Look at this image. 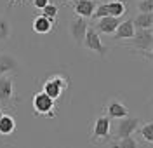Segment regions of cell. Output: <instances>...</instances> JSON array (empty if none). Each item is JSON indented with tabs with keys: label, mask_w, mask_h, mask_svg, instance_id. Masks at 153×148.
<instances>
[{
	"label": "cell",
	"mask_w": 153,
	"mask_h": 148,
	"mask_svg": "<svg viewBox=\"0 0 153 148\" xmlns=\"http://www.w3.org/2000/svg\"><path fill=\"white\" fill-rule=\"evenodd\" d=\"M31 106L37 117H56V99H52L49 94H45L44 91L37 92L33 99H31Z\"/></svg>",
	"instance_id": "1"
},
{
	"label": "cell",
	"mask_w": 153,
	"mask_h": 148,
	"mask_svg": "<svg viewBox=\"0 0 153 148\" xmlns=\"http://www.w3.org/2000/svg\"><path fill=\"white\" fill-rule=\"evenodd\" d=\"M68 86H70V82H68V79H65L63 75H52V77H49L44 84H42V91L45 92V94H49L52 99H59L61 98V94H63V91H66Z\"/></svg>",
	"instance_id": "2"
},
{
	"label": "cell",
	"mask_w": 153,
	"mask_h": 148,
	"mask_svg": "<svg viewBox=\"0 0 153 148\" xmlns=\"http://www.w3.org/2000/svg\"><path fill=\"white\" fill-rule=\"evenodd\" d=\"M117 126H115V138L122 139L127 136H132L134 132L139 129L141 126V120L137 117H131V115H125L122 118H117Z\"/></svg>",
	"instance_id": "3"
},
{
	"label": "cell",
	"mask_w": 153,
	"mask_h": 148,
	"mask_svg": "<svg viewBox=\"0 0 153 148\" xmlns=\"http://www.w3.org/2000/svg\"><path fill=\"white\" fill-rule=\"evenodd\" d=\"M110 134H111V118L108 115H99V117L94 120V126H92V141H108L110 139Z\"/></svg>",
	"instance_id": "4"
},
{
	"label": "cell",
	"mask_w": 153,
	"mask_h": 148,
	"mask_svg": "<svg viewBox=\"0 0 153 148\" xmlns=\"http://www.w3.org/2000/svg\"><path fill=\"white\" fill-rule=\"evenodd\" d=\"M131 45L139 52H146L153 47V30L152 28H136V33L131 39Z\"/></svg>",
	"instance_id": "5"
},
{
	"label": "cell",
	"mask_w": 153,
	"mask_h": 148,
	"mask_svg": "<svg viewBox=\"0 0 153 148\" xmlns=\"http://www.w3.org/2000/svg\"><path fill=\"white\" fill-rule=\"evenodd\" d=\"M87 28H89V21H87V18L75 16V18L70 19L68 30H70V35H71V39L75 40L76 45H84V39H85Z\"/></svg>",
	"instance_id": "6"
},
{
	"label": "cell",
	"mask_w": 153,
	"mask_h": 148,
	"mask_svg": "<svg viewBox=\"0 0 153 148\" xmlns=\"http://www.w3.org/2000/svg\"><path fill=\"white\" fill-rule=\"evenodd\" d=\"M84 45H85L87 49L94 51L99 54V58H105L106 52H108V47H106L105 44L101 42V37H99V31L94 28V26H91L89 25V28L85 31V39H84Z\"/></svg>",
	"instance_id": "7"
},
{
	"label": "cell",
	"mask_w": 153,
	"mask_h": 148,
	"mask_svg": "<svg viewBox=\"0 0 153 148\" xmlns=\"http://www.w3.org/2000/svg\"><path fill=\"white\" fill-rule=\"evenodd\" d=\"M14 99V79L12 75H2L0 77V103L7 105Z\"/></svg>",
	"instance_id": "8"
},
{
	"label": "cell",
	"mask_w": 153,
	"mask_h": 148,
	"mask_svg": "<svg viewBox=\"0 0 153 148\" xmlns=\"http://www.w3.org/2000/svg\"><path fill=\"white\" fill-rule=\"evenodd\" d=\"M105 113L110 118H122V117H125V115H129V108L125 106L120 99L111 98L108 103H106Z\"/></svg>",
	"instance_id": "9"
},
{
	"label": "cell",
	"mask_w": 153,
	"mask_h": 148,
	"mask_svg": "<svg viewBox=\"0 0 153 148\" xmlns=\"http://www.w3.org/2000/svg\"><path fill=\"white\" fill-rule=\"evenodd\" d=\"M120 23V18H115V16H105V18H99L96 19V30L103 35H113L117 26Z\"/></svg>",
	"instance_id": "10"
},
{
	"label": "cell",
	"mask_w": 153,
	"mask_h": 148,
	"mask_svg": "<svg viewBox=\"0 0 153 148\" xmlns=\"http://www.w3.org/2000/svg\"><path fill=\"white\" fill-rule=\"evenodd\" d=\"M96 5H97V2L96 0H75V4H73V12H75L76 16H82V18H92V14H94L96 10Z\"/></svg>",
	"instance_id": "11"
},
{
	"label": "cell",
	"mask_w": 153,
	"mask_h": 148,
	"mask_svg": "<svg viewBox=\"0 0 153 148\" xmlns=\"http://www.w3.org/2000/svg\"><path fill=\"white\" fill-rule=\"evenodd\" d=\"M134 33H136V26H134L132 19L120 21L113 33V39L115 40H131L134 37Z\"/></svg>",
	"instance_id": "12"
},
{
	"label": "cell",
	"mask_w": 153,
	"mask_h": 148,
	"mask_svg": "<svg viewBox=\"0 0 153 148\" xmlns=\"http://www.w3.org/2000/svg\"><path fill=\"white\" fill-rule=\"evenodd\" d=\"M54 23L56 19H51L47 16H44V14H38L37 18L33 19V25H31V28L35 33H40V35H44V33H49L52 26H54Z\"/></svg>",
	"instance_id": "13"
},
{
	"label": "cell",
	"mask_w": 153,
	"mask_h": 148,
	"mask_svg": "<svg viewBox=\"0 0 153 148\" xmlns=\"http://www.w3.org/2000/svg\"><path fill=\"white\" fill-rule=\"evenodd\" d=\"M18 70V61L16 58H12L7 52H2L0 54V77L9 73V71H16Z\"/></svg>",
	"instance_id": "14"
},
{
	"label": "cell",
	"mask_w": 153,
	"mask_h": 148,
	"mask_svg": "<svg viewBox=\"0 0 153 148\" xmlns=\"http://www.w3.org/2000/svg\"><path fill=\"white\" fill-rule=\"evenodd\" d=\"M16 131V120L10 115H2L0 118V136H10Z\"/></svg>",
	"instance_id": "15"
},
{
	"label": "cell",
	"mask_w": 153,
	"mask_h": 148,
	"mask_svg": "<svg viewBox=\"0 0 153 148\" xmlns=\"http://www.w3.org/2000/svg\"><path fill=\"white\" fill-rule=\"evenodd\" d=\"M136 28H152L153 25V12H137L132 18Z\"/></svg>",
	"instance_id": "16"
},
{
	"label": "cell",
	"mask_w": 153,
	"mask_h": 148,
	"mask_svg": "<svg viewBox=\"0 0 153 148\" xmlns=\"http://www.w3.org/2000/svg\"><path fill=\"white\" fill-rule=\"evenodd\" d=\"M108 4V14L115 16V18H122L127 10V5L124 4V0H110Z\"/></svg>",
	"instance_id": "17"
},
{
	"label": "cell",
	"mask_w": 153,
	"mask_h": 148,
	"mask_svg": "<svg viewBox=\"0 0 153 148\" xmlns=\"http://www.w3.org/2000/svg\"><path fill=\"white\" fill-rule=\"evenodd\" d=\"M10 23L5 16H0V44L2 42H7L10 37Z\"/></svg>",
	"instance_id": "18"
},
{
	"label": "cell",
	"mask_w": 153,
	"mask_h": 148,
	"mask_svg": "<svg viewBox=\"0 0 153 148\" xmlns=\"http://www.w3.org/2000/svg\"><path fill=\"white\" fill-rule=\"evenodd\" d=\"M139 136L148 141V143H153V122H146V124H141L139 129H137Z\"/></svg>",
	"instance_id": "19"
},
{
	"label": "cell",
	"mask_w": 153,
	"mask_h": 148,
	"mask_svg": "<svg viewBox=\"0 0 153 148\" xmlns=\"http://www.w3.org/2000/svg\"><path fill=\"white\" fill-rule=\"evenodd\" d=\"M113 147H118V148H137L139 143H136V139L132 136H127V138H122V139H117V143H113Z\"/></svg>",
	"instance_id": "20"
},
{
	"label": "cell",
	"mask_w": 153,
	"mask_h": 148,
	"mask_svg": "<svg viewBox=\"0 0 153 148\" xmlns=\"http://www.w3.org/2000/svg\"><path fill=\"white\" fill-rule=\"evenodd\" d=\"M105 16H108V4H106V2L97 4L94 14H92V19H99V18H105Z\"/></svg>",
	"instance_id": "21"
},
{
	"label": "cell",
	"mask_w": 153,
	"mask_h": 148,
	"mask_svg": "<svg viewBox=\"0 0 153 148\" xmlns=\"http://www.w3.org/2000/svg\"><path fill=\"white\" fill-rule=\"evenodd\" d=\"M42 14H44V16H47V18H51V19H56V18H57V5H54V4H51V2H49L47 5L42 9Z\"/></svg>",
	"instance_id": "22"
},
{
	"label": "cell",
	"mask_w": 153,
	"mask_h": 148,
	"mask_svg": "<svg viewBox=\"0 0 153 148\" xmlns=\"http://www.w3.org/2000/svg\"><path fill=\"white\" fill-rule=\"evenodd\" d=\"M137 12H153V0H139Z\"/></svg>",
	"instance_id": "23"
},
{
	"label": "cell",
	"mask_w": 153,
	"mask_h": 148,
	"mask_svg": "<svg viewBox=\"0 0 153 148\" xmlns=\"http://www.w3.org/2000/svg\"><path fill=\"white\" fill-rule=\"evenodd\" d=\"M31 2H33V7H35V9H44V7H45V5H47L49 2H51V0H31Z\"/></svg>",
	"instance_id": "24"
},
{
	"label": "cell",
	"mask_w": 153,
	"mask_h": 148,
	"mask_svg": "<svg viewBox=\"0 0 153 148\" xmlns=\"http://www.w3.org/2000/svg\"><path fill=\"white\" fill-rule=\"evenodd\" d=\"M16 2H21V0H9V4L12 5V4H16Z\"/></svg>",
	"instance_id": "25"
},
{
	"label": "cell",
	"mask_w": 153,
	"mask_h": 148,
	"mask_svg": "<svg viewBox=\"0 0 153 148\" xmlns=\"http://www.w3.org/2000/svg\"><path fill=\"white\" fill-rule=\"evenodd\" d=\"M2 115H4V110L0 108V118H2Z\"/></svg>",
	"instance_id": "26"
},
{
	"label": "cell",
	"mask_w": 153,
	"mask_h": 148,
	"mask_svg": "<svg viewBox=\"0 0 153 148\" xmlns=\"http://www.w3.org/2000/svg\"><path fill=\"white\" fill-rule=\"evenodd\" d=\"M150 58H152V61H153V51H152V54H150Z\"/></svg>",
	"instance_id": "27"
},
{
	"label": "cell",
	"mask_w": 153,
	"mask_h": 148,
	"mask_svg": "<svg viewBox=\"0 0 153 148\" xmlns=\"http://www.w3.org/2000/svg\"><path fill=\"white\" fill-rule=\"evenodd\" d=\"M152 30H153V25H152Z\"/></svg>",
	"instance_id": "28"
},
{
	"label": "cell",
	"mask_w": 153,
	"mask_h": 148,
	"mask_svg": "<svg viewBox=\"0 0 153 148\" xmlns=\"http://www.w3.org/2000/svg\"><path fill=\"white\" fill-rule=\"evenodd\" d=\"M66 2H70V0H66Z\"/></svg>",
	"instance_id": "29"
},
{
	"label": "cell",
	"mask_w": 153,
	"mask_h": 148,
	"mask_svg": "<svg viewBox=\"0 0 153 148\" xmlns=\"http://www.w3.org/2000/svg\"><path fill=\"white\" fill-rule=\"evenodd\" d=\"M152 101H153V98H152Z\"/></svg>",
	"instance_id": "30"
}]
</instances>
